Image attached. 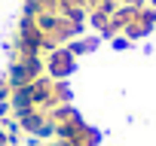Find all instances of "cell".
Returning a JSON list of instances; mask_svg holds the SVG:
<instances>
[{
    "label": "cell",
    "mask_w": 156,
    "mask_h": 146,
    "mask_svg": "<svg viewBox=\"0 0 156 146\" xmlns=\"http://www.w3.org/2000/svg\"><path fill=\"white\" fill-rule=\"evenodd\" d=\"M40 76H46V67H43V58H31V55H16L12 64H9V82L12 85H31L37 82Z\"/></svg>",
    "instance_id": "obj_1"
},
{
    "label": "cell",
    "mask_w": 156,
    "mask_h": 146,
    "mask_svg": "<svg viewBox=\"0 0 156 146\" xmlns=\"http://www.w3.org/2000/svg\"><path fill=\"white\" fill-rule=\"evenodd\" d=\"M43 67H46V76L49 79H58L64 82V76H70L73 67H76V55L67 49V46H55L43 55Z\"/></svg>",
    "instance_id": "obj_2"
},
{
    "label": "cell",
    "mask_w": 156,
    "mask_h": 146,
    "mask_svg": "<svg viewBox=\"0 0 156 146\" xmlns=\"http://www.w3.org/2000/svg\"><path fill=\"white\" fill-rule=\"evenodd\" d=\"M0 146H12V134L6 128H0Z\"/></svg>",
    "instance_id": "obj_3"
}]
</instances>
